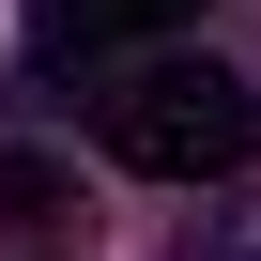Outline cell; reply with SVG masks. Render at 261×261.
I'll return each mask as SVG.
<instances>
[{"mask_svg": "<svg viewBox=\"0 0 261 261\" xmlns=\"http://www.w3.org/2000/svg\"><path fill=\"white\" fill-rule=\"evenodd\" d=\"M92 139L139 169V185H230V169L261 154V92H246L230 62H185V46H154V62L92 77Z\"/></svg>", "mask_w": 261, "mask_h": 261, "instance_id": "1", "label": "cell"}, {"mask_svg": "<svg viewBox=\"0 0 261 261\" xmlns=\"http://www.w3.org/2000/svg\"><path fill=\"white\" fill-rule=\"evenodd\" d=\"M200 0H31V62L46 77H92L108 46H154V31H185Z\"/></svg>", "mask_w": 261, "mask_h": 261, "instance_id": "2", "label": "cell"}, {"mask_svg": "<svg viewBox=\"0 0 261 261\" xmlns=\"http://www.w3.org/2000/svg\"><path fill=\"white\" fill-rule=\"evenodd\" d=\"M185 261H261V200H230V215H200V246Z\"/></svg>", "mask_w": 261, "mask_h": 261, "instance_id": "3", "label": "cell"}]
</instances>
